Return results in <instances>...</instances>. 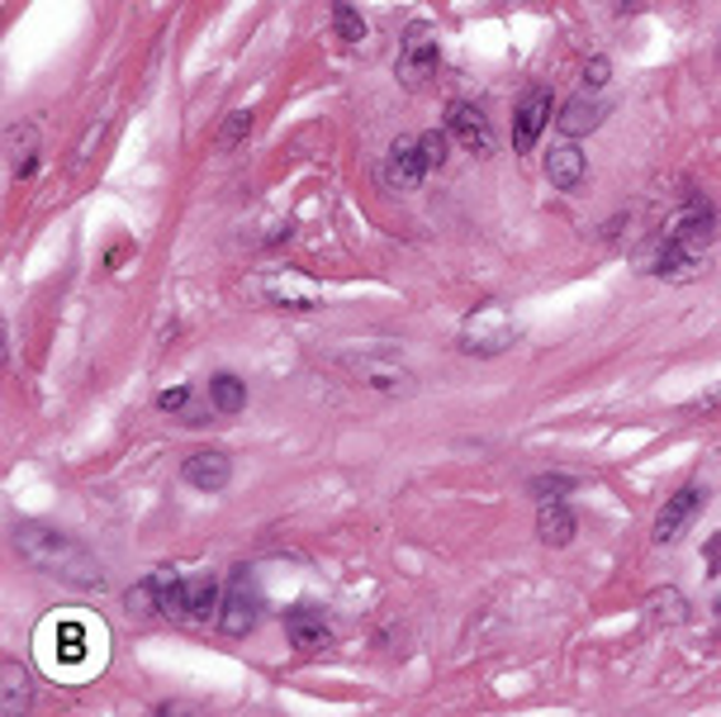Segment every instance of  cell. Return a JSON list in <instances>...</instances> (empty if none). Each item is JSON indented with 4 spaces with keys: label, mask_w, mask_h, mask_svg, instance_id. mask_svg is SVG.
<instances>
[{
    "label": "cell",
    "mask_w": 721,
    "mask_h": 717,
    "mask_svg": "<svg viewBox=\"0 0 721 717\" xmlns=\"http://www.w3.org/2000/svg\"><path fill=\"white\" fill-rule=\"evenodd\" d=\"M603 119H607V101H603V95H589V91H580L574 101H565V109L555 115V124H560V134H565V138L594 134Z\"/></svg>",
    "instance_id": "13"
},
{
    "label": "cell",
    "mask_w": 721,
    "mask_h": 717,
    "mask_svg": "<svg viewBox=\"0 0 721 717\" xmlns=\"http://www.w3.org/2000/svg\"><path fill=\"white\" fill-rule=\"evenodd\" d=\"M10 148H14V177H29L34 171V129L10 134Z\"/></svg>",
    "instance_id": "25"
},
{
    "label": "cell",
    "mask_w": 721,
    "mask_h": 717,
    "mask_svg": "<svg viewBox=\"0 0 721 717\" xmlns=\"http://www.w3.org/2000/svg\"><path fill=\"white\" fill-rule=\"evenodd\" d=\"M432 67H437V29L427 20H413L404 29V43H399V76L409 86H418L432 76Z\"/></svg>",
    "instance_id": "7"
},
{
    "label": "cell",
    "mask_w": 721,
    "mask_h": 717,
    "mask_svg": "<svg viewBox=\"0 0 721 717\" xmlns=\"http://www.w3.org/2000/svg\"><path fill=\"white\" fill-rule=\"evenodd\" d=\"M43 656L53 671H91L100 665V628L91 632V623H53L43 636Z\"/></svg>",
    "instance_id": "3"
},
{
    "label": "cell",
    "mask_w": 721,
    "mask_h": 717,
    "mask_svg": "<svg viewBox=\"0 0 721 717\" xmlns=\"http://www.w3.org/2000/svg\"><path fill=\"white\" fill-rule=\"evenodd\" d=\"M210 409L223 413V419H233V413H243L247 409V386L237 380L233 371H219L210 380Z\"/></svg>",
    "instance_id": "20"
},
{
    "label": "cell",
    "mask_w": 721,
    "mask_h": 717,
    "mask_svg": "<svg viewBox=\"0 0 721 717\" xmlns=\"http://www.w3.org/2000/svg\"><path fill=\"white\" fill-rule=\"evenodd\" d=\"M0 679H6V698H0V713L6 717H20L24 708H29V679H24V671L14 661H6L0 665Z\"/></svg>",
    "instance_id": "22"
},
{
    "label": "cell",
    "mask_w": 721,
    "mask_h": 717,
    "mask_svg": "<svg viewBox=\"0 0 721 717\" xmlns=\"http://www.w3.org/2000/svg\"><path fill=\"white\" fill-rule=\"evenodd\" d=\"M527 489H532L541 504H551V499H560V494H570L574 481H570V475H537V481L527 485Z\"/></svg>",
    "instance_id": "26"
},
{
    "label": "cell",
    "mask_w": 721,
    "mask_h": 717,
    "mask_svg": "<svg viewBox=\"0 0 721 717\" xmlns=\"http://www.w3.org/2000/svg\"><path fill=\"white\" fill-rule=\"evenodd\" d=\"M247 129H252V109H233L229 124H223V129H219V148H223V152H233L237 143L247 138Z\"/></svg>",
    "instance_id": "24"
},
{
    "label": "cell",
    "mask_w": 721,
    "mask_h": 717,
    "mask_svg": "<svg viewBox=\"0 0 721 717\" xmlns=\"http://www.w3.org/2000/svg\"><path fill=\"white\" fill-rule=\"evenodd\" d=\"M332 29H338L342 43H361L365 39V20L357 14V6H351V0H338V6H332Z\"/></svg>",
    "instance_id": "23"
},
{
    "label": "cell",
    "mask_w": 721,
    "mask_h": 717,
    "mask_svg": "<svg viewBox=\"0 0 721 717\" xmlns=\"http://www.w3.org/2000/svg\"><path fill=\"white\" fill-rule=\"evenodd\" d=\"M607 76H613V62H607L603 53L584 62V86H589V91H603V86H607Z\"/></svg>",
    "instance_id": "29"
},
{
    "label": "cell",
    "mask_w": 721,
    "mask_h": 717,
    "mask_svg": "<svg viewBox=\"0 0 721 717\" xmlns=\"http://www.w3.org/2000/svg\"><path fill=\"white\" fill-rule=\"evenodd\" d=\"M522 338V328L503 314V305H479L466 324H460V352L470 357H499Z\"/></svg>",
    "instance_id": "4"
},
{
    "label": "cell",
    "mask_w": 721,
    "mask_h": 717,
    "mask_svg": "<svg viewBox=\"0 0 721 717\" xmlns=\"http://www.w3.org/2000/svg\"><path fill=\"white\" fill-rule=\"evenodd\" d=\"M646 613H650L655 628H683L688 623V599L679 594L675 584H665V589H655V594L646 599Z\"/></svg>",
    "instance_id": "19"
},
{
    "label": "cell",
    "mask_w": 721,
    "mask_h": 717,
    "mask_svg": "<svg viewBox=\"0 0 721 717\" xmlns=\"http://www.w3.org/2000/svg\"><path fill=\"white\" fill-rule=\"evenodd\" d=\"M124 609L134 613V618H152V613H162V570L148 580H138L134 589L124 594Z\"/></svg>",
    "instance_id": "21"
},
{
    "label": "cell",
    "mask_w": 721,
    "mask_h": 717,
    "mask_svg": "<svg viewBox=\"0 0 721 717\" xmlns=\"http://www.w3.org/2000/svg\"><path fill=\"white\" fill-rule=\"evenodd\" d=\"M551 124V91L547 86H532L518 101V115H512V148L518 152H532L541 129Z\"/></svg>",
    "instance_id": "9"
},
{
    "label": "cell",
    "mask_w": 721,
    "mask_h": 717,
    "mask_svg": "<svg viewBox=\"0 0 721 717\" xmlns=\"http://www.w3.org/2000/svg\"><path fill=\"white\" fill-rule=\"evenodd\" d=\"M14 551L24 556L34 570L53 576L72 589H105V566L91 547H82L76 537L57 533V528H43V523H20L14 528Z\"/></svg>",
    "instance_id": "1"
},
{
    "label": "cell",
    "mask_w": 721,
    "mask_h": 717,
    "mask_svg": "<svg viewBox=\"0 0 721 717\" xmlns=\"http://www.w3.org/2000/svg\"><path fill=\"white\" fill-rule=\"evenodd\" d=\"M693 409H702V413H712V409H721V390H717V394H708V400H698Z\"/></svg>",
    "instance_id": "30"
},
{
    "label": "cell",
    "mask_w": 721,
    "mask_h": 717,
    "mask_svg": "<svg viewBox=\"0 0 721 717\" xmlns=\"http://www.w3.org/2000/svg\"><path fill=\"white\" fill-rule=\"evenodd\" d=\"M418 143H423V157H427V171H432V167H442V162H446V148H452V138H446V129H427V134H423Z\"/></svg>",
    "instance_id": "27"
},
{
    "label": "cell",
    "mask_w": 721,
    "mask_h": 717,
    "mask_svg": "<svg viewBox=\"0 0 721 717\" xmlns=\"http://www.w3.org/2000/svg\"><path fill=\"white\" fill-rule=\"evenodd\" d=\"M285 632H290V642H295L299 651H324V646L332 642V632H328V623H324V613L309 609V603H299V609L285 613Z\"/></svg>",
    "instance_id": "15"
},
{
    "label": "cell",
    "mask_w": 721,
    "mask_h": 717,
    "mask_svg": "<svg viewBox=\"0 0 721 717\" xmlns=\"http://www.w3.org/2000/svg\"><path fill=\"white\" fill-rule=\"evenodd\" d=\"M446 129L456 134L460 148H470V152H479V157L494 148V134H489L485 109L470 105V101H452V109H446Z\"/></svg>",
    "instance_id": "11"
},
{
    "label": "cell",
    "mask_w": 721,
    "mask_h": 717,
    "mask_svg": "<svg viewBox=\"0 0 721 717\" xmlns=\"http://www.w3.org/2000/svg\"><path fill=\"white\" fill-rule=\"evenodd\" d=\"M547 177L555 190H580L584 177H589V157L574 148V143H555L547 152Z\"/></svg>",
    "instance_id": "14"
},
{
    "label": "cell",
    "mask_w": 721,
    "mask_h": 717,
    "mask_svg": "<svg viewBox=\"0 0 721 717\" xmlns=\"http://www.w3.org/2000/svg\"><path fill=\"white\" fill-rule=\"evenodd\" d=\"M256 618H262V594H256V580L247 566L233 570L229 589H223V609H219V628L229 636H247L256 628Z\"/></svg>",
    "instance_id": "5"
},
{
    "label": "cell",
    "mask_w": 721,
    "mask_h": 717,
    "mask_svg": "<svg viewBox=\"0 0 721 717\" xmlns=\"http://www.w3.org/2000/svg\"><path fill=\"white\" fill-rule=\"evenodd\" d=\"M427 177V157H423V143L418 138H394L390 157H384V181L394 190H418Z\"/></svg>",
    "instance_id": "10"
},
{
    "label": "cell",
    "mask_w": 721,
    "mask_h": 717,
    "mask_svg": "<svg viewBox=\"0 0 721 717\" xmlns=\"http://www.w3.org/2000/svg\"><path fill=\"white\" fill-rule=\"evenodd\" d=\"M181 475H185V485H195V489H204V494H219L223 485L233 481V461L223 456V452H190L185 456V466H181Z\"/></svg>",
    "instance_id": "12"
},
{
    "label": "cell",
    "mask_w": 721,
    "mask_h": 717,
    "mask_svg": "<svg viewBox=\"0 0 721 717\" xmlns=\"http://www.w3.org/2000/svg\"><path fill=\"white\" fill-rule=\"evenodd\" d=\"M219 609H223L219 580L214 576H185V618L190 623H210Z\"/></svg>",
    "instance_id": "17"
},
{
    "label": "cell",
    "mask_w": 721,
    "mask_h": 717,
    "mask_svg": "<svg viewBox=\"0 0 721 717\" xmlns=\"http://www.w3.org/2000/svg\"><path fill=\"white\" fill-rule=\"evenodd\" d=\"M712 233H717L712 204L702 196H688L679 210L669 214L660 243H655V252H650V271H655V276H688V271L708 257Z\"/></svg>",
    "instance_id": "2"
},
{
    "label": "cell",
    "mask_w": 721,
    "mask_h": 717,
    "mask_svg": "<svg viewBox=\"0 0 721 717\" xmlns=\"http://www.w3.org/2000/svg\"><path fill=\"white\" fill-rule=\"evenodd\" d=\"M252 291L276 309H324V295L309 276H295V271H271V276H256Z\"/></svg>",
    "instance_id": "6"
},
{
    "label": "cell",
    "mask_w": 721,
    "mask_h": 717,
    "mask_svg": "<svg viewBox=\"0 0 721 717\" xmlns=\"http://www.w3.org/2000/svg\"><path fill=\"white\" fill-rule=\"evenodd\" d=\"M537 537L547 541V547H570L574 541V514L560 499L551 504H541V514H537Z\"/></svg>",
    "instance_id": "18"
},
{
    "label": "cell",
    "mask_w": 721,
    "mask_h": 717,
    "mask_svg": "<svg viewBox=\"0 0 721 717\" xmlns=\"http://www.w3.org/2000/svg\"><path fill=\"white\" fill-rule=\"evenodd\" d=\"M702 504H708V489H702V485H683L679 494H669L665 508H660V518H655V541H660V547L679 541L688 533V523L702 514Z\"/></svg>",
    "instance_id": "8"
},
{
    "label": "cell",
    "mask_w": 721,
    "mask_h": 717,
    "mask_svg": "<svg viewBox=\"0 0 721 717\" xmlns=\"http://www.w3.org/2000/svg\"><path fill=\"white\" fill-rule=\"evenodd\" d=\"M347 366H351V376L371 390H409L413 386V376L404 366H390V361H375V357H351Z\"/></svg>",
    "instance_id": "16"
},
{
    "label": "cell",
    "mask_w": 721,
    "mask_h": 717,
    "mask_svg": "<svg viewBox=\"0 0 721 717\" xmlns=\"http://www.w3.org/2000/svg\"><path fill=\"white\" fill-rule=\"evenodd\" d=\"M157 409L171 413V419H185V413H190V386H171V390H162V394H157Z\"/></svg>",
    "instance_id": "28"
}]
</instances>
